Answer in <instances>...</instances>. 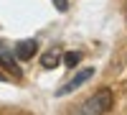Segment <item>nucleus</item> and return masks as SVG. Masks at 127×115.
Here are the masks:
<instances>
[{"instance_id": "1", "label": "nucleus", "mask_w": 127, "mask_h": 115, "mask_svg": "<svg viewBox=\"0 0 127 115\" xmlns=\"http://www.w3.org/2000/svg\"><path fill=\"white\" fill-rule=\"evenodd\" d=\"M112 105H114V95H112V90L102 87V90L94 92L89 100H84L81 105L76 108V113H74V115H107V113L112 110Z\"/></svg>"}, {"instance_id": "2", "label": "nucleus", "mask_w": 127, "mask_h": 115, "mask_svg": "<svg viewBox=\"0 0 127 115\" xmlns=\"http://www.w3.org/2000/svg\"><path fill=\"white\" fill-rule=\"evenodd\" d=\"M92 77H94V69H92V67H87V69H79L76 74H74V77H71V79L66 82V85H64V87H61V90L56 92V95H59V97H64V95H69V92H74V90H79V87L84 85V82H89Z\"/></svg>"}, {"instance_id": "3", "label": "nucleus", "mask_w": 127, "mask_h": 115, "mask_svg": "<svg viewBox=\"0 0 127 115\" xmlns=\"http://www.w3.org/2000/svg\"><path fill=\"white\" fill-rule=\"evenodd\" d=\"M0 67H3L10 77H15V79H20L23 77V72H20V67H18V61H15V56L10 54V49L0 41Z\"/></svg>"}, {"instance_id": "4", "label": "nucleus", "mask_w": 127, "mask_h": 115, "mask_svg": "<svg viewBox=\"0 0 127 115\" xmlns=\"http://www.w3.org/2000/svg\"><path fill=\"white\" fill-rule=\"evenodd\" d=\"M13 51H15V59H20V61H28V59H33V56H36V51H38V41H36V38L18 41Z\"/></svg>"}, {"instance_id": "5", "label": "nucleus", "mask_w": 127, "mask_h": 115, "mask_svg": "<svg viewBox=\"0 0 127 115\" xmlns=\"http://www.w3.org/2000/svg\"><path fill=\"white\" fill-rule=\"evenodd\" d=\"M61 56H64L61 46H54V49H48L46 54L41 56V64H43V69H56L61 64Z\"/></svg>"}, {"instance_id": "6", "label": "nucleus", "mask_w": 127, "mask_h": 115, "mask_svg": "<svg viewBox=\"0 0 127 115\" xmlns=\"http://www.w3.org/2000/svg\"><path fill=\"white\" fill-rule=\"evenodd\" d=\"M61 61H64L66 67H76L79 61H81V54H79V51H66V54L61 56Z\"/></svg>"}, {"instance_id": "7", "label": "nucleus", "mask_w": 127, "mask_h": 115, "mask_svg": "<svg viewBox=\"0 0 127 115\" xmlns=\"http://www.w3.org/2000/svg\"><path fill=\"white\" fill-rule=\"evenodd\" d=\"M54 5H56V10H66V5H69V0H54Z\"/></svg>"}, {"instance_id": "8", "label": "nucleus", "mask_w": 127, "mask_h": 115, "mask_svg": "<svg viewBox=\"0 0 127 115\" xmlns=\"http://www.w3.org/2000/svg\"><path fill=\"white\" fill-rule=\"evenodd\" d=\"M3 79H5V72H0V82H3Z\"/></svg>"}]
</instances>
